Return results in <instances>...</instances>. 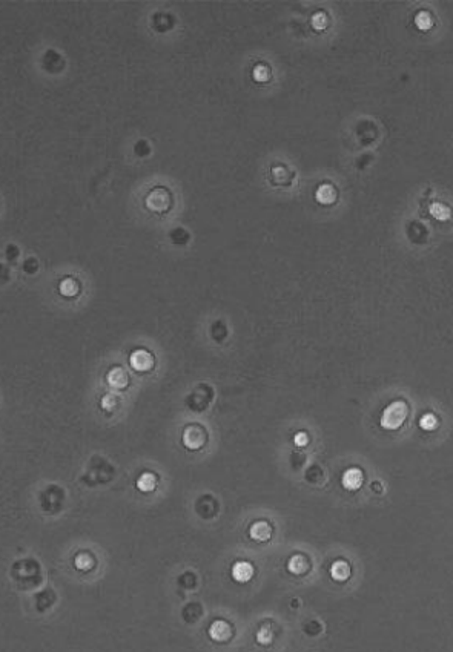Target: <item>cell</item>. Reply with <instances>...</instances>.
<instances>
[{"instance_id":"15","label":"cell","mask_w":453,"mask_h":652,"mask_svg":"<svg viewBox=\"0 0 453 652\" xmlns=\"http://www.w3.org/2000/svg\"><path fill=\"white\" fill-rule=\"evenodd\" d=\"M335 196H337L335 189H334L332 186H329V185L321 186V187L318 189V192H317V200H318L320 203H324V204L332 203V201L335 200Z\"/></svg>"},{"instance_id":"16","label":"cell","mask_w":453,"mask_h":652,"mask_svg":"<svg viewBox=\"0 0 453 652\" xmlns=\"http://www.w3.org/2000/svg\"><path fill=\"white\" fill-rule=\"evenodd\" d=\"M59 288H60V293H62L63 296H74V295H77V292H79V285H77V282H76L74 279H71V278L63 279V281L60 282Z\"/></svg>"},{"instance_id":"7","label":"cell","mask_w":453,"mask_h":652,"mask_svg":"<svg viewBox=\"0 0 453 652\" xmlns=\"http://www.w3.org/2000/svg\"><path fill=\"white\" fill-rule=\"evenodd\" d=\"M253 575V566L249 562H237L232 566V578L238 583L249 582Z\"/></svg>"},{"instance_id":"3","label":"cell","mask_w":453,"mask_h":652,"mask_svg":"<svg viewBox=\"0 0 453 652\" xmlns=\"http://www.w3.org/2000/svg\"><path fill=\"white\" fill-rule=\"evenodd\" d=\"M12 574L17 580L31 583V580H34L39 574V565H35L32 560H22V562H17L14 565Z\"/></svg>"},{"instance_id":"17","label":"cell","mask_w":453,"mask_h":652,"mask_svg":"<svg viewBox=\"0 0 453 652\" xmlns=\"http://www.w3.org/2000/svg\"><path fill=\"white\" fill-rule=\"evenodd\" d=\"M272 639H274V634H272V631L269 629V628H261L258 632H257V642L260 643V645H269L270 642H272Z\"/></svg>"},{"instance_id":"5","label":"cell","mask_w":453,"mask_h":652,"mask_svg":"<svg viewBox=\"0 0 453 652\" xmlns=\"http://www.w3.org/2000/svg\"><path fill=\"white\" fill-rule=\"evenodd\" d=\"M131 367L137 372H148L154 366V358L146 350H135L129 356Z\"/></svg>"},{"instance_id":"20","label":"cell","mask_w":453,"mask_h":652,"mask_svg":"<svg viewBox=\"0 0 453 652\" xmlns=\"http://www.w3.org/2000/svg\"><path fill=\"white\" fill-rule=\"evenodd\" d=\"M294 442H295L297 447H304L307 442H309V438H307L306 433H297L295 438H294Z\"/></svg>"},{"instance_id":"12","label":"cell","mask_w":453,"mask_h":652,"mask_svg":"<svg viewBox=\"0 0 453 652\" xmlns=\"http://www.w3.org/2000/svg\"><path fill=\"white\" fill-rule=\"evenodd\" d=\"M287 569L291 571L292 574H304L307 569H309V562H307V559L304 557V556H300V554H297V556H292L291 557V560H289V563H287Z\"/></svg>"},{"instance_id":"1","label":"cell","mask_w":453,"mask_h":652,"mask_svg":"<svg viewBox=\"0 0 453 652\" xmlns=\"http://www.w3.org/2000/svg\"><path fill=\"white\" fill-rule=\"evenodd\" d=\"M407 404L404 401H395L390 405L386 407L381 416V427L386 430H396L400 428L404 421L407 419Z\"/></svg>"},{"instance_id":"19","label":"cell","mask_w":453,"mask_h":652,"mask_svg":"<svg viewBox=\"0 0 453 652\" xmlns=\"http://www.w3.org/2000/svg\"><path fill=\"white\" fill-rule=\"evenodd\" d=\"M115 405H117V397L113 396V394H106V396L103 397V399H102V408L106 410V411L114 410Z\"/></svg>"},{"instance_id":"14","label":"cell","mask_w":453,"mask_h":652,"mask_svg":"<svg viewBox=\"0 0 453 652\" xmlns=\"http://www.w3.org/2000/svg\"><path fill=\"white\" fill-rule=\"evenodd\" d=\"M74 565L80 571H89L91 568L94 566V557L91 556L89 553H80L74 559Z\"/></svg>"},{"instance_id":"18","label":"cell","mask_w":453,"mask_h":652,"mask_svg":"<svg viewBox=\"0 0 453 652\" xmlns=\"http://www.w3.org/2000/svg\"><path fill=\"white\" fill-rule=\"evenodd\" d=\"M420 425L424 430H433V428H437L438 421H437V418H435L433 414H424L423 418H421V421H420Z\"/></svg>"},{"instance_id":"8","label":"cell","mask_w":453,"mask_h":652,"mask_svg":"<svg viewBox=\"0 0 453 652\" xmlns=\"http://www.w3.org/2000/svg\"><path fill=\"white\" fill-rule=\"evenodd\" d=\"M341 482H342V486L346 488V490H358V488L361 486V483H362V473H361V469H358V468H350V469H347L346 473L342 474V479H341Z\"/></svg>"},{"instance_id":"11","label":"cell","mask_w":453,"mask_h":652,"mask_svg":"<svg viewBox=\"0 0 453 652\" xmlns=\"http://www.w3.org/2000/svg\"><path fill=\"white\" fill-rule=\"evenodd\" d=\"M108 384L114 388H124L128 385V374L124 373L123 369L115 367L108 373Z\"/></svg>"},{"instance_id":"2","label":"cell","mask_w":453,"mask_h":652,"mask_svg":"<svg viewBox=\"0 0 453 652\" xmlns=\"http://www.w3.org/2000/svg\"><path fill=\"white\" fill-rule=\"evenodd\" d=\"M206 442V431L202 425L191 424L183 431V445L189 450H200Z\"/></svg>"},{"instance_id":"9","label":"cell","mask_w":453,"mask_h":652,"mask_svg":"<svg viewBox=\"0 0 453 652\" xmlns=\"http://www.w3.org/2000/svg\"><path fill=\"white\" fill-rule=\"evenodd\" d=\"M249 534H250V537H252L253 540H257V542H266V540H269L270 536H272V528H270V525H269L267 522H255V523H253L252 527H250Z\"/></svg>"},{"instance_id":"13","label":"cell","mask_w":453,"mask_h":652,"mask_svg":"<svg viewBox=\"0 0 453 652\" xmlns=\"http://www.w3.org/2000/svg\"><path fill=\"white\" fill-rule=\"evenodd\" d=\"M155 486H157V477L152 473H143L137 479V488L143 493H149L155 490Z\"/></svg>"},{"instance_id":"10","label":"cell","mask_w":453,"mask_h":652,"mask_svg":"<svg viewBox=\"0 0 453 652\" xmlns=\"http://www.w3.org/2000/svg\"><path fill=\"white\" fill-rule=\"evenodd\" d=\"M331 575H332L334 580H337V582L347 580L349 575H350L349 563L344 562V560H337V562H334L332 566H331Z\"/></svg>"},{"instance_id":"4","label":"cell","mask_w":453,"mask_h":652,"mask_svg":"<svg viewBox=\"0 0 453 652\" xmlns=\"http://www.w3.org/2000/svg\"><path fill=\"white\" fill-rule=\"evenodd\" d=\"M169 203H171L169 193H168V190H163V189L152 190L146 198L148 207L154 212H165L169 207Z\"/></svg>"},{"instance_id":"6","label":"cell","mask_w":453,"mask_h":652,"mask_svg":"<svg viewBox=\"0 0 453 652\" xmlns=\"http://www.w3.org/2000/svg\"><path fill=\"white\" fill-rule=\"evenodd\" d=\"M230 634H232L230 626L225 620H215L209 626V636L215 642H226L230 637Z\"/></svg>"}]
</instances>
